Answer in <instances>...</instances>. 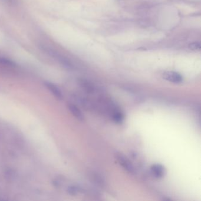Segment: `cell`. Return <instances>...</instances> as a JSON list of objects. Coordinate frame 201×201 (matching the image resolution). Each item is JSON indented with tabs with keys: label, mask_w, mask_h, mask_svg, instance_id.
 <instances>
[{
	"label": "cell",
	"mask_w": 201,
	"mask_h": 201,
	"mask_svg": "<svg viewBox=\"0 0 201 201\" xmlns=\"http://www.w3.org/2000/svg\"><path fill=\"white\" fill-rule=\"evenodd\" d=\"M116 157L119 164L125 170L130 173H134L135 172L134 166L131 162L126 157L120 153H117L116 154Z\"/></svg>",
	"instance_id": "cell-1"
},
{
	"label": "cell",
	"mask_w": 201,
	"mask_h": 201,
	"mask_svg": "<svg viewBox=\"0 0 201 201\" xmlns=\"http://www.w3.org/2000/svg\"><path fill=\"white\" fill-rule=\"evenodd\" d=\"M163 78L173 83H179L183 80L182 76L179 73L172 71L165 72L163 74Z\"/></svg>",
	"instance_id": "cell-2"
},
{
	"label": "cell",
	"mask_w": 201,
	"mask_h": 201,
	"mask_svg": "<svg viewBox=\"0 0 201 201\" xmlns=\"http://www.w3.org/2000/svg\"><path fill=\"white\" fill-rule=\"evenodd\" d=\"M45 87L50 90V91L54 96V97L57 98L58 100H62L63 99V94L60 90L59 89L55 84L50 83L46 81L44 83Z\"/></svg>",
	"instance_id": "cell-3"
},
{
	"label": "cell",
	"mask_w": 201,
	"mask_h": 201,
	"mask_svg": "<svg viewBox=\"0 0 201 201\" xmlns=\"http://www.w3.org/2000/svg\"><path fill=\"white\" fill-rule=\"evenodd\" d=\"M68 108L69 110L72 113V114L78 120L83 121L84 120V115L83 114L82 112L80 110L75 104L70 103L68 104Z\"/></svg>",
	"instance_id": "cell-4"
},
{
	"label": "cell",
	"mask_w": 201,
	"mask_h": 201,
	"mask_svg": "<svg viewBox=\"0 0 201 201\" xmlns=\"http://www.w3.org/2000/svg\"><path fill=\"white\" fill-rule=\"evenodd\" d=\"M151 172L157 178H162L164 176L166 171L164 167L159 164L153 165L151 166Z\"/></svg>",
	"instance_id": "cell-5"
},
{
	"label": "cell",
	"mask_w": 201,
	"mask_h": 201,
	"mask_svg": "<svg viewBox=\"0 0 201 201\" xmlns=\"http://www.w3.org/2000/svg\"><path fill=\"white\" fill-rule=\"evenodd\" d=\"M78 82L80 86L87 93H91L94 92V87L93 84L91 82H90L89 81L85 79H80Z\"/></svg>",
	"instance_id": "cell-6"
},
{
	"label": "cell",
	"mask_w": 201,
	"mask_h": 201,
	"mask_svg": "<svg viewBox=\"0 0 201 201\" xmlns=\"http://www.w3.org/2000/svg\"><path fill=\"white\" fill-rule=\"evenodd\" d=\"M90 179L94 183L99 185L100 186H103L104 185V180L100 175L92 172L90 175Z\"/></svg>",
	"instance_id": "cell-7"
},
{
	"label": "cell",
	"mask_w": 201,
	"mask_h": 201,
	"mask_svg": "<svg viewBox=\"0 0 201 201\" xmlns=\"http://www.w3.org/2000/svg\"><path fill=\"white\" fill-rule=\"evenodd\" d=\"M112 119L116 123H122L124 119V115L122 112L114 110L112 112Z\"/></svg>",
	"instance_id": "cell-8"
},
{
	"label": "cell",
	"mask_w": 201,
	"mask_h": 201,
	"mask_svg": "<svg viewBox=\"0 0 201 201\" xmlns=\"http://www.w3.org/2000/svg\"><path fill=\"white\" fill-rule=\"evenodd\" d=\"M0 64L6 66H10L13 67L15 65V64L8 58L0 57Z\"/></svg>",
	"instance_id": "cell-9"
},
{
	"label": "cell",
	"mask_w": 201,
	"mask_h": 201,
	"mask_svg": "<svg viewBox=\"0 0 201 201\" xmlns=\"http://www.w3.org/2000/svg\"><path fill=\"white\" fill-rule=\"evenodd\" d=\"M189 49L192 51H198L201 50V45L200 43L199 42H193L191 43L188 45Z\"/></svg>",
	"instance_id": "cell-10"
},
{
	"label": "cell",
	"mask_w": 201,
	"mask_h": 201,
	"mask_svg": "<svg viewBox=\"0 0 201 201\" xmlns=\"http://www.w3.org/2000/svg\"><path fill=\"white\" fill-rule=\"evenodd\" d=\"M78 191V188H77L76 187H74V186H71L68 188V192L72 195L76 194Z\"/></svg>",
	"instance_id": "cell-11"
},
{
	"label": "cell",
	"mask_w": 201,
	"mask_h": 201,
	"mask_svg": "<svg viewBox=\"0 0 201 201\" xmlns=\"http://www.w3.org/2000/svg\"><path fill=\"white\" fill-rule=\"evenodd\" d=\"M3 1H4L6 3L10 5H14L15 2V0H3Z\"/></svg>",
	"instance_id": "cell-12"
}]
</instances>
